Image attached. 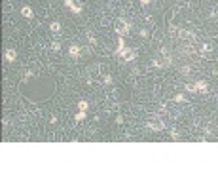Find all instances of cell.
I'll use <instances>...</instances> for the list:
<instances>
[{"mask_svg":"<svg viewBox=\"0 0 218 171\" xmlns=\"http://www.w3.org/2000/svg\"><path fill=\"white\" fill-rule=\"evenodd\" d=\"M127 31H129V25H127V21L116 19V32H118V34H125Z\"/></svg>","mask_w":218,"mask_h":171,"instance_id":"1","label":"cell"},{"mask_svg":"<svg viewBox=\"0 0 218 171\" xmlns=\"http://www.w3.org/2000/svg\"><path fill=\"white\" fill-rule=\"evenodd\" d=\"M65 6L72 10V13H80V12H82V6H76L72 0H65Z\"/></svg>","mask_w":218,"mask_h":171,"instance_id":"2","label":"cell"},{"mask_svg":"<svg viewBox=\"0 0 218 171\" xmlns=\"http://www.w3.org/2000/svg\"><path fill=\"white\" fill-rule=\"evenodd\" d=\"M120 55L123 57L125 61H133V59H135V52H133V50H123Z\"/></svg>","mask_w":218,"mask_h":171,"instance_id":"3","label":"cell"},{"mask_svg":"<svg viewBox=\"0 0 218 171\" xmlns=\"http://www.w3.org/2000/svg\"><path fill=\"white\" fill-rule=\"evenodd\" d=\"M194 86H195V91H203V93H205L207 89H209V86H207V84L203 82V80H197V82H195Z\"/></svg>","mask_w":218,"mask_h":171,"instance_id":"4","label":"cell"},{"mask_svg":"<svg viewBox=\"0 0 218 171\" xmlns=\"http://www.w3.org/2000/svg\"><path fill=\"white\" fill-rule=\"evenodd\" d=\"M15 50H6V53H4V59L8 61V63H12V61H15Z\"/></svg>","mask_w":218,"mask_h":171,"instance_id":"5","label":"cell"},{"mask_svg":"<svg viewBox=\"0 0 218 171\" xmlns=\"http://www.w3.org/2000/svg\"><path fill=\"white\" fill-rule=\"evenodd\" d=\"M148 127H150V129H154V131H159V129H163V124L158 120V124H156V122H150Z\"/></svg>","mask_w":218,"mask_h":171,"instance_id":"6","label":"cell"},{"mask_svg":"<svg viewBox=\"0 0 218 171\" xmlns=\"http://www.w3.org/2000/svg\"><path fill=\"white\" fill-rule=\"evenodd\" d=\"M69 53L74 57V59H76V57L80 55V46H70V48H69Z\"/></svg>","mask_w":218,"mask_h":171,"instance_id":"7","label":"cell"},{"mask_svg":"<svg viewBox=\"0 0 218 171\" xmlns=\"http://www.w3.org/2000/svg\"><path fill=\"white\" fill-rule=\"evenodd\" d=\"M21 15H23V17H27V19H30V17H33V10L28 8V6H25V8L21 10Z\"/></svg>","mask_w":218,"mask_h":171,"instance_id":"8","label":"cell"},{"mask_svg":"<svg viewBox=\"0 0 218 171\" xmlns=\"http://www.w3.org/2000/svg\"><path fill=\"white\" fill-rule=\"evenodd\" d=\"M123 50H125V44H123V38L120 36V40H118V48H116V53L120 55V53L123 52Z\"/></svg>","mask_w":218,"mask_h":171,"instance_id":"9","label":"cell"},{"mask_svg":"<svg viewBox=\"0 0 218 171\" xmlns=\"http://www.w3.org/2000/svg\"><path fill=\"white\" fill-rule=\"evenodd\" d=\"M49 31H51V32H59L61 31V25L59 23H51V25H49Z\"/></svg>","mask_w":218,"mask_h":171,"instance_id":"10","label":"cell"},{"mask_svg":"<svg viewBox=\"0 0 218 171\" xmlns=\"http://www.w3.org/2000/svg\"><path fill=\"white\" fill-rule=\"evenodd\" d=\"M87 101H80V103H78V108H80V110H87Z\"/></svg>","mask_w":218,"mask_h":171,"instance_id":"11","label":"cell"},{"mask_svg":"<svg viewBox=\"0 0 218 171\" xmlns=\"http://www.w3.org/2000/svg\"><path fill=\"white\" fill-rule=\"evenodd\" d=\"M84 118H85V110H80V112L76 114V120H78V122H82Z\"/></svg>","mask_w":218,"mask_h":171,"instance_id":"12","label":"cell"},{"mask_svg":"<svg viewBox=\"0 0 218 171\" xmlns=\"http://www.w3.org/2000/svg\"><path fill=\"white\" fill-rule=\"evenodd\" d=\"M174 101H176V103H182V101H186V97L182 95V93H178V95H174Z\"/></svg>","mask_w":218,"mask_h":171,"instance_id":"13","label":"cell"},{"mask_svg":"<svg viewBox=\"0 0 218 171\" xmlns=\"http://www.w3.org/2000/svg\"><path fill=\"white\" fill-rule=\"evenodd\" d=\"M87 38H89V42H91V44H93V46H95V44H97V42H95V38H93V34H91V32H87Z\"/></svg>","mask_w":218,"mask_h":171,"instance_id":"14","label":"cell"},{"mask_svg":"<svg viewBox=\"0 0 218 171\" xmlns=\"http://www.w3.org/2000/svg\"><path fill=\"white\" fill-rule=\"evenodd\" d=\"M51 48L57 52V50H61V44H59V42H53V44H51Z\"/></svg>","mask_w":218,"mask_h":171,"instance_id":"15","label":"cell"},{"mask_svg":"<svg viewBox=\"0 0 218 171\" xmlns=\"http://www.w3.org/2000/svg\"><path fill=\"white\" fill-rule=\"evenodd\" d=\"M186 91H195V86H186Z\"/></svg>","mask_w":218,"mask_h":171,"instance_id":"16","label":"cell"},{"mask_svg":"<svg viewBox=\"0 0 218 171\" xmlns=\"http://www.w3.org/2000/svg\"><path fill=\"white\" fill-rule=\"evenodd\" d=\"M138 2H140V4H144V6H146V4H150V0H138Z\"/></svg>","mask_w":218,"mask_h":171,"instance_id":"17","label":"cell"}]
</instances>
